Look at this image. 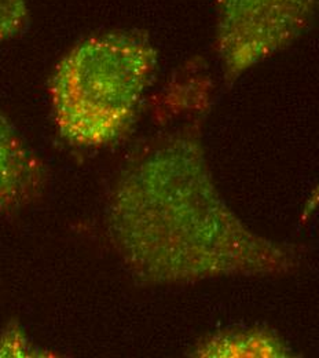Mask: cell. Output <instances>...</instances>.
Segmentation results:
<instances>
[{
  "label": "cell",
  "instance_id": "5b68a950",
  "mask_svg": "<svg viewBox=\"0 0 319 358\" xmlns=\"http://www.w3.org/2000/svg\"><path fill=\"white\" fill-rule=\"evenodd\" d=\"M292 355L288 342L267 327L218 331L197 343L191 356L201 358H285Z\"/></svg>",
  "mask_w": 319,
  "mask_h": 358
},
{
  "label": "cell",
  "instance_id": "6da1fadb",
  "mask_svg": "<svg viewBox=\"0 0 319 358\" xmlns=\"http://www.w3.org/2000/svg\"><path fill=\"white\" fill-rule=\"evenodd\" d=\"M211 99L208 75L186 66L160 95L161 129L131 153L112 186L106 233L140 284L279 275L300 264L296 248L251 230L222 197L202 141Z\"/></svg>",
  "mask_w": 319,
  "mask_h": 358
},
{
  "label": "cell",
  "instance_id": "52a82bcc",
  "mask_svg": "<svg viewBox=\"0 0 319 358\" xmlns=\"http://www.w3.org/2000/svg\"><path fill=\"white\" fill-rule=\"evenodd\" d=\"M28 21V0H0V43L22 34Z\"/></svg>",
  "mask_w": 319,
  "mask_h": 358
},
{
  "label": "cell",
  "instance_id": "277c9868",
  "mask_svg": "<svg viewBox=\"0 0 319 358\" xmlns=\"http://www.w3.org/2000/svg\"><path fill=\"white\" fill-rule=\"evenodd\" d=\"M46 166L0 109V214L14 215L39 201Z\"/></svg>",
  "mask_w": 319,
  "mask_h": 358
},
{
  "label": "cell",
  "instance_id": "8992f818",
  "mask_svg": "<svg viewBox=\"0 0 319 358\" xmlns=\"http://www.w3.org/2000/svg\"><path fill=\"white\" fill-rule=\"evenodd\" d=\"M55 357L51 352L39 348L17 320H11L0 331V358Z\"/></svg>",
  "mask_w": 319,
  "mask_h": 358
},
{
  "label": "cell",
  "instance_id": "3957f363",
  "mask_svg": "<svg viewBox=\"0 0 319 358\" xmlns=\"http://www.w3.org/2000/svg\"><path fill=\"white\" fill-rule=\"evenodd\" d=\"M318 14L319 0H215V50L226 85L296 43Z\"/></svg>",
  "mask_w": 319,
  "mask_h": 358
},
{
  "label": "cell",
  "instance_id": "7a4b0ae2",
  "mask_svg": "<svg viewBox=\"0 0 319 358\" xmlns=\"http://www.w3.org/2000/svg\"><path fill=\"white\" fill-rule=\"evenodd\" d=\"M157 65L156 45L137 29L94 35L75 45L55 65L48 86L59 136L84 149L124 139L137 124Z\"/></svg>",
  "mask_w": 319,
  "mask_h": 358
},
{
  "label": "cell",
  "instance_id": "ba28073f",
  "mask_svg": "<svg viewBox=\"0 0 319 358\" xmlns=\"http://www.w3.org/2000/svg\"><path fill=\"white\" fill-rule=\"evenodd\" d=\"M311 201H314V203H318L319 201V186L316 189V192L313 193V196H311V199H310Z\"/></svg>",
  "mask_w": 319,
  "mask_h": 358
}]
</instances>
